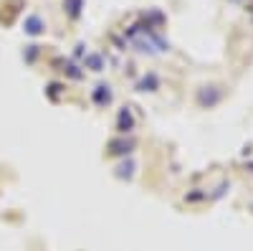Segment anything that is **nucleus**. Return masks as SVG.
Returning <instances> with one entry per match:
<instances>
[]
</instances>
